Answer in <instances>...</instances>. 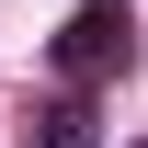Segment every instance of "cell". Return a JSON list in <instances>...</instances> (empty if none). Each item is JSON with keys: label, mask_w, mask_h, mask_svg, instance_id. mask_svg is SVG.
Here are the masks:
<instances>
[{"label": "cell", "mask_w": 148, "mask_h": 148, "mask_svg": "<svg viewBox=\"0 0 148 148\" xmlns=\"http://www.w3.org/2000/svg\"><path fill=\"white\" fill-rule=\"evenodd\" d=\"M34 137H46V148H91V103H80V91H69V103H46V114H34Z\"/></svg>", "instance_id": "cell-2"}, {"label": "cell", "mask_w": 148, "mask_h": 148, "mask_svg": "<svg viewBox=\"0 0 148 148\" xmlns=\"http://www.w3.org/2000/svg\"><path fill=\"white\" fill-rule=\"evenodd\" d=\"M125 57H137V12L125 0H80L69 34H57V69L69 80H103V69H125Z\"/></svg>", "instance_id": "cell-1"}]
</instances>
